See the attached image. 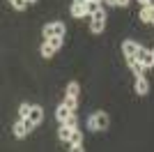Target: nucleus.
<instances>
[{"label": "nucleus", "mask_w": 154, "mask_h": 152, "mask_svg": "<svg viewBox=\"0 0 154 152\" xmlns=\"http://www.w3.org/2000/svg\"><path fill=\"white\" fill-rule=\"evenodd\" d=\"M64 32H67V28H64L62 21H53V23L44 25L42 35H44V39H51V37H64Z\"/></svg>", "instance_id": "1"}, {"label": "nucleus", "mask_w": 154, "mask_h": 152, "mask_svg": "<svg viewBox=\"0 0 154 152\" xmlns=\"http://www.w3.org/2000/svg\"><path fill=\"white\" fill-rule=\"evenodd\" d=\"M88 127H90L92 131H103V129L108 127V113H103V111L92 113V118L88 120Z\"/></svg>", "instance_id": "2"}, {"label": "nucleus", "mask_w": 154, "mask_h": 152, "mask_svg": "<svg viewBox=\"0 0 154 152\" xmlns=\"http://www.w3.org/2000/svg\"><path fill=\"white\" fill-rule=\"evenodd\" d=\"M32 127H35V125L30 122V118H23V120H19L16 125H14V134H16L19 138H23V136H26V134L30 131Z\"/></svg>", "instance_id": "3"}, {"label": "nucleus", "mask_w": 154, "mask_h": 152, "mask_svg": "<svg viewBox=\"0 0 154 152\" xmlns=\"http://www.w3.org/2000/svg\"><path fill=\"white\" fill-rule=\"evenodd\" d=\"M136 58L145 65V69H147V67H154V53H152V51H147L145 46H140V49H138V55H136Z\"/></svg>", "instance_id": "4"}, {"label": "nucleus", "mask_w": 154, "mask_h": 152, "mask_svg": "<svg viewBox=\"0 0 154 152\" xmlns=\"http://www.w3.org/2000/svg\"><path fill=\"white\" fill-rule=\"evenodd\" d=\"M138 49H140V44H136L134 39H127V42L122 44V53H124V58H127V60L138 55Z\"/></svg>", "instance_id": "5"}, {"label": "nucleus", "mask_w": 154, "mask_h": 152, "mask_svg": "<svg viewBox=\"0 0 154 152\" xmlns=\"http://www.w3.org/2000/svg\"><path fill=\"white\" fill-rule=\"evenodd\" d=\"M136 92L138 95H147L149 92V83L145 76H136Z\"/></svg>", "instance_id": "6"}, {"label": "nucleus", "mask_w": 154, "mask_h": 152, "mask_svg": "<svg viewBox=\"0 0 154 152\" xmlns=\"http://www.w3.org/2000/svg\"><path fill=\"white\" fill-rule=\"evenodd\" d=\"M127 62H129V67H131V71H134L136 76H143V71H145V65H143L138 58H129Z\"/></svg>", "instance_id": "7"}, {"label": "nucleus", "mask_w": 154, "mask_h": 152, "mask_svg": "<svg viewBox=\"0 0 154 152\" xmlns=\"http://www.w3.org/2000/svg\"><path fill=\"white\" fill-rule=\"evenodd\" d=\"M71 16H76V19H83V16H88L85 2H74V5H71Z\"/></svg>", "instance_id": "8"}, {"label": "nucleus", "mask_w": 154, "mask_h": 152, "mask_svg": "<svg viewBox=\"0 0 154 152\" xmlns=\"http://www.w3.org/2000/svg\"><path fill=\"white\" fill-rule=\"evenodd\" d=\"M30 122L32 125H39V122L44 120V111H42V106H32V111H30Z\"/></svg>", "instance_id": "9"}, {"label": "nucleus", "mask_w": 154, "mask_h": 152, "mask_svg": "<svg viewBox=\"0 0 154 152\" xmlns=\"http://www.w3.org/2000/svg\"><path fill=\"white\" fill-rule=\"evenodd\" d=\"M69 115H71V111H69L67 106H64V104H60V106H58V111H55V118H58V122H60V125H64Z\"/></svg>", "instance_id": "10"}, {"label": "nucleus", "mask_w": 154, "mask_h": 152, "mask_svg": "<svg viewBox=\"0 0 154 152\" xmlns=\"http://www.w3.org/2000/svg\"><path fill=\"white\" fill-rule=\"evenodd\" d=\"M140 21H145V23H154V7H143V9H140Z\"/></svg>", "instance_id": "11"}, {"label": "nucleus", "mask_w": 154, "mask_h": 152, "mask_svg": "<svg viewBox=\"0 0 154 152\" xmlns=\"http://www.w3.org/2000/svg\"><path fill=\"white\" fill-rule=\"evenodd\" d=\"M71 134H74V129H69L67 125H60V131H58L60 141H71Z\"/></svg>", "instance_id": "12"}, {"label": "nucleus", "mask_w": 154, "mask_h": 152, "mask_svg": "<svg viewBox=\"0 0 154 152\" xmlns=\"http://www.w3.org/2000/svg\"><path fill=\"white\" fill-rule=\"evenodd\" d=\"M62 104H64L67 108H69L71 113H74V111H76V106H78V97H71V95H67V97H64V101H62Z\"/></svg>", "instance_id": "13"}, {"label": "nucleus", "mask_w": 154, "mask_h": 152, "mask_svg": "<svg viewBox=\"0 0 154 152\" xmlns=\"http://www.w3.org/2000/svg\"><path fill=\"white\" fill-rule=\"evenodd\" d=\"M85 9H88V16H92V14H97L99 9H101V2H94V0H90V2H85Z\"/></svg>", "instance_id": "14"}, {"label": "nucleus", "mask_w": 154, "mask_h": 152, "mask_svg": "<svg viewBox=\"0 0 154 152\" xmlns=\"http://www.w3.org/2000/svg\"><path fill=\"white\" fill-rule=\"evenodd\" d=\"M103 28H106V21H92V23H90V30L97 32V35L103 32Z\"/></svg>", "instance_id": "15"}, {"label": "nucleus", "mask_w": 154, "mask_h": 152, "mask_svg": "<svg viewBox=\"0 0 154 152\" xmlns=\"http://www.w3.org/2000/svg\"><path fill=\"white\" fill-rule=\"evenodd\" d=\"M53 53H55V49H53L48 42H44V44H42V55H44V58H51Z\"/></svg>", "instance_id": "16"}, {"label": "nucleus", "mask_w": 154, "mask_h": 152, "mask_svg": "<svg viewBox=\"0 0 154 152\" xmlns=\"http://www.w3.org/2000/svg\"><path fill=\"white\" fill-rule=\"evenodd\" d=\"M78 90H81V88H78V83H76V81H71L69 85H67V95H71V97H78Z\"/></svg>", "instance_id": "17"}, {"label": "nucleus", "mask_w": 154, "mask_h": 152, "mask_svg": "<svg viewBox=\"0 0 154 152\" xmlns=\"http://www.w3.org/2000/svg\"><path fill=\"white\" fill-rule=\"evenodd\" d=\"M30 111H32V106H30V104H21V108H19L21 120H23V118H28V115H30Z\"/></svg>", "instance_id": "18"}, {"label": "nucleus", "mask_w": 154, "mask_h": 152, "mask_svg": "<svg viewBox=\"0 0 154 152\" xmlns=\"http://www.w3.org/2000/svg\"><path fill=\"white\" fill-rule=\"evenodd\" d=\"M64 125L69 127V129H78V118H76L74 113H71L69 118H67V122H64Z\"/></svg>", "instance_id": "19"}, {"label": "nucleus", "mask_w": 154, "mask_h": 152, "mask_svg": "<svg viewBox=\"0 0 154 152\" xmlns=\"http://www.w3.org/2000/svg\"><path fill=\"white\" fill-rule=\"evenodd\" d=\"M71 145H76V143H83V134L78 131V129H74V134H71Z\"/></svg>", "instance_id": "20"}, {"label": "nucleus", "mask_w": 154, "mask_h": 152, "mask_svg": "<svg viewBox=\"0 0 154 152\" xmlns=\"http://www.w3.org/2000/svg\"><path fill=\"white\" fill-rule=\"evenodd\" d=\"M62 39H64V37H51V39H46V42H48V44H51V46H53V49L58 51V49H60V46H62Z\"/></svg>", "instance_id": "21"}, {"label": "nucleus", "mask_w": 154, "mask_h": 152, "mask_svg": "<svg viewBox=\"0 0 154 152\" xmlns=\"http://www.w3.org/2000/svg\"><path fill=\"white\" fill-rule=\"evenodd\" d=\"M9 2H12L14 9H26V5H30L28 0H9Z\"/></svg>", "instance_id": "22"}, {"label": "nucleus", "mask_w": 154, "mask_h": 152, "mask_svg": "<svg viewBox=\"0 0 154 152\" xmlns=\"http://www.w3.org/2000/svg\"><path fill=\"white\" fill-rule=\"evenodd\" d=\"M103 2H108V5H115V7H124V5H129V0H103Z\"/></svg>", "instance_id": "23"}, {"label": "nucleus", "mask_w": 154, "mask_h": 152, "mask_svg": "<svg viewBox=\"0 0 154 152\" xmlns=\"http://www.w3.org/2000/svg\"><path fill=\"white\" fill-rule=\"evenodd\" d=\"M69 152H85L83 150V143H76V145H71V150Z\"/></svg>", "instance_id": "24"}, {"label": "nucleus", "mask_w": 154, "mask_h": 152, "mask_svg": "<svg viewBox=\"0 0 154 152\" xmlns=\"http://www.w3.org/2000/svg\"><path fill=\"white\" fill-rule=\"evenodd\" d=\"M145 7H154V0H147V5Z\"/></svg>", "instance_id": "25"}, {"label": "nucleus", "mask_w": 154, "mask_h": 152, "mask_svg": "<svg viewBox=\"0 0 154 152\" xmlns=\"http://www.w3.org/2000/svg\"><path fill=\"white\" fill-rule=\"evenodd\" d=\"M138 2H143V5H147V0H138Z\"/></svg>", "instance_id": "26"}, {"label": "nucleus", "mask_w": 154, "mask_h": 152, "mask_svg": "<svg viewBox=\"0 0 154 152\" xmlns=\"http://www.w3.org/2000/svg\"><path fill=\"white\" fill-rule=\"evenodd\" d=\"M74 2H88V0H74Z\"/></svg>", "instance_id": "27"}, {"label": "nucleus", "mask_w": 154, "mask_h": 152, "mask_svg": "<svg viewBox=\"0 0 154 152\" xmlns=\"http://www.w3.org/2000/svg\"><path fill=\"white\" fill-rule=\"evenodd\" d=\"M88 2H90V0H88ZM94 2H101V0H94Z\"/></svg>", "instance_id": "28"}, {"label": "nucleus", "mask_w": 154, "mask_h": 152, "mask_svg": "<svg viewBox=\"0 0 154 152\" xmlns=\"http://www.w3.org/2000/svg\"><path fill=\"white\" fill-rule=\"evenodd\" d=\"M28 2H37V0H28Z\"/></svg>", "instance_id": "29"}, {"label": "nucleus", "mask_w": 154, "mask_h": 152, "mask_svg": "<svg viewBox=\"0 0 154 152\" xmlns=\"http://www.w3.org/2000/svg\"><path fill=\"white\" fill-rule=\"evenodd\" d=\"M152 53H154V49H152Z\"/></svg>", "instance_id": "30"}]
</instances>
